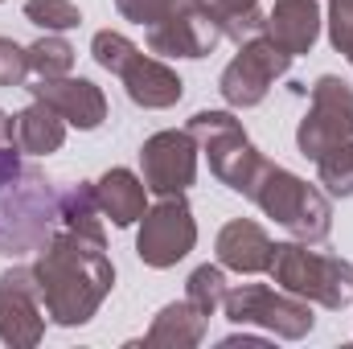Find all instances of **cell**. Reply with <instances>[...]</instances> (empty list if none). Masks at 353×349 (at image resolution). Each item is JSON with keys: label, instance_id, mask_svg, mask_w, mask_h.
Segmentation results:
<instances>
[{"label": "cell", "instance_id": "obj_1", "mask_svg": "<svg viewBox=\"0 0 353 349\" xmlns=\"http://www.w3.org/2000/svg\"><path fill=\"white\" fill-rule=\"evenodd\" d=\"M33 275H37L46 317L62 329L87 325L115 288V267L107 259V243L83 239L74 230H58L41 247Z\"/></svg>", "mask_w": 353, "mask_h": 349}, {"label": "cell", "instance_id": "obj_2", "mask_svg": "<svg viewBox=\"0 0 353 349\" xmlns=\"http://www.w3.org/2000/svg\"><path fill=\"white\" fill-rule=\"evenodd\" d=\"M58 222V197L50 181L21 161L12 144H0V255L41 251Z\"/></svg>", "mask_w": 353, "mask_h": 349}, {"label": "cell", "instance_id": "obj_3", "mask_svg": "<svg viewBox=\"0 0 353 349\" xmlns=\"http://www.w3.org/2000/svg\"><path fill=\"white\" fill-rule=\"evenodd\" d=\"M251 201L263 210L267 218H275L296 243L316 247L333 230V206H329V197L316 185H308L304 177L283 169V165H267L259 185H255V193H251Z\"/></svg>", "mask_w": 353, "mask_h": 349}, {"label": "cell", "instance_id": "obj_4", "mask_svg": "<svg viewBox=\"0 0 353 349\" xmlns=\"http://www.w3.org/2000/svg\"><path fill=\"white\" fill-rule=\"evenodd\" d=\"M267 275L275 288L308 304H321V308L353 304V263L325 251H308V243H275Z\"/></svg>", "mask_w": 353, "mask_h": 349}, {"label": "cell", "instance_id": "obj_5", "mask_svg": "<svg viewBox=\"0 0 353 349\" xmlns=\"http://www.w3.org/2000/svg\"><path fill=\"white\" fill-rule=\"evenodd\" d=\"M185 132H189V136L197 140V148L210 157V173L218 177L226 189H234V193H243V197L255 193V185H259V177H263V169L271 161L247 140L243 123H239L230 111H197V115L185 123Z\"/></svg>", "mask_w": 353, "mask_h": 349}, {"label": "cell", "instance_id": "obj_6", "mask_svg": "<svg viewBox=\"0 0 353 349\" xmlns=\"http://www.w3.org/2000/svg\"><path fill=\"white\" fill-rule=\"evenodd\" d=\"M226 317L243 329H263L279 341H304L316 325L312 317V304L283 292V288H267V283H239V288H226V300H222Z\"/></svg>", "mask_w": 353, "mask_h": 349}, {"label": "cell", "instance_id": "obj_7", "mask_svg": "<svg viewBox=\"0 0 353 349\" xmlns=\"http://www.w3.org/2000/svg\"><path fill=\"white\" fill-rule=\"evenodd\" d=\"M353 140V87L337 74H321L312 87L308 115L296 128V148L308 161H321L329 148Z\"/></svg>", "mask_w": 353, "mask_h": 349}, {"label": "cell", "instance_id": "obj_8", "mask_svg": "<svg viewBox=\"0 0 353 349\" xmlns=\"http://www.w3.org/2000/svg\"><path fill=\"white\" fill-rule=\"evenodd\" d=\"M292 70V54L288 50H279L271 37L263 33H255V37H247V41H239V54L230 58V66L222 70V79H218V90H222V99L230 103V107H259L267 99V90L275 79H283Z\"/></svg>", "mask_w": 353, "mask_h": 349}, {"label": "cell", "instance_id": "obj_9", "mask_svg": "<svg viewBox=\"0 0 353 349\" xmlns=\"http://www.w3.org/2000/svg\"><path fill=\"white\" fill-rule=\"evenodd\" d=\"M193 247H197V222H193V210H189L185 193L161 197L152 210H144L140 235H136L140 263L165 271V267H176Z\"/></svg>", "mask_w": 353, "mask_h": 349}, {"label": "cell", "instance_id": "obj_10", "mask_svg": "<svg viewBox=\"0 0 353 349\" xmlns=\"http://www.w3.org/2000/svg\"><path fill=\"white\" fill-rule=\"evenodd\" d=\"M197 140L181 128H169V132H157L144 140L140 148V173H144V185L148 193L157 197H173V193H185L193 181H197Z\"/></svg>", "mask_w": 353, "mask_h": 349}, {"label": "cell", "instance_id": "obj_11", "mask_svg": "<svg viewBox=\"0 0 353 349\" xmlns=\"http://www.w3.org/2000/svg\"><path fill=\"white\" fill-rule=\"evenodd\" d=\"M46 337V304L33 267H8L0 275V341L12 349H33Z\"/></svg>", "mask_w": 353, "mask_h": 349}, {"label": "cell", "instance_id": "obj_12", "mask_svg": "<svg viewBox=\"0 0 353 349\" xmlns=\"http://www.w3.org/2000/svg\"><path fill=\"white\" fill-rule=\"evenodd\" d=\"M218 41H222V29L201 8V0L148 29V50L165 54V58H205V54H214Z\"/></svg>", "mask_w": 353, "mask_h": 349}, {"label": "cell", "instance_id": "obj_13", "mask_svg": "<svg viewBox=\"0 0 353 349\" xmlns=\"http://www.w3.org/2000/svg\"><path fill=\"white\" fill-rule=\"evenodd\" d=\"M25 90L33 99L50 103L79 132H94L107 119V94L94 87L90 79H70V74H62V79H33Z\"/></svg>", "mask_w": 353, "mask_h": 349}, {"label": "cell", "instance_id": "obj_14", "mask_svg": "<svg viewBox=\"0 0 353 349\" xmlns=\"http://www.w3.org/2000/svg\"><path fill=\"white\" fill-rule=\"evenodd\" d=\"M119 83L128 90V99L136 107H144V111H165V107L181 103V94H185V83H181V74H176L173 66H165L161 58H148L140 50L119 70Z\"/></svg>", "mask_w": 353, "mask_h": 349}, {"label": "cell", "instance_id": "obj_15", "mask_svg": "<svg viewBox=\"0 0 353 349\" xmlns=\"http://www.w3.org/2000/svg\"><path fill=\"white\" fill-rule=\"evenodd\" d=\"M214 251H218L222 271L259 275V271L271 267V251H275V243L267 239V230L259 226V222H251V218H234V222H226V226L218 230Z\"/></svg>", "mask_w": 353, "mask_h": 349}, {"label": "cell", "instance_id": "obj_16", "mask_svg": "<svg viewBox=\"0 0 353 349\" xmlns=\"http://www.w3.org/2000/svg\"><path fill=\"white\" fill-rule=\"evenodd\" d=\"M321 4L316 0H275L271 12L263 17V37H271L279 50H288L292 58L296 54H308L321 37Z\"/></svg>", "mask_w": 353, "mask_h": 349}, {"label": "cell", "instance_id": "obj_17", "mask_svg": "<svg viewBox=\"0 0 353 349\" xmlns=\"http://www.w3.org/2000/svg\"><path fill=\"white\" fill-rule=\"evenodd\" d=\"M66 119L50 107V103H41V99H33L25 111H17L12 115V148L17 152H25V157H50V152H58L62 144H66Z\"/></svg>", "mask_w": 353, "mask_h": 349}, {"label": "cell", "instance_id": "obj_18", "mask_svg": "<svg viewBox=\"0 0 353 349\" xmlns=\"http://www.w3.org/2000/svg\"><path fill=\"white\" fill-rule=\"evenodd\" d=\"M94 197L103 206V218H111V226H119V230L136 226L148 210V185L132 169H107L94 181Z\"/></svg>", "mask_w": 353, "mask_h": 349}, {"label": "cell", "instance_id": "obj_19", "mask_svg": "<svg viewBox=\"0 0 353 349\" xmlns=\"http://www.w3.org/2000/svg\"><path fill=\"white\" fill-rule=\"evenodd\" d=\"M205 325H210L205 312H197L189 300H173V304H165V308L152 317V329L144 333L140 346H148V349H193V346H201Z\"/></svg>", "mask_w": 353, "mask_h": 349}, {"label": "cell", "instance_id": "obj_20", "mask_svg": "<svg viewBox=\"0 0 353 349\" xmlns=\"http://www.w3.org/2000/svg\"><path fill=\"white\" fill-rule=\"evenodd\" d=\"M58 222H62V230H74L83 239H94V243H107L103 206L94 197V185H70L58 197Z\"/></svg>", "mask_w": 353, "mask_h": 349}, {"label": "cell", "instance_id": "obj_21", "mask_svg": "<svg viewBox=\"0 0 353 349\" xmlns=\"http://www.w3.org/2000/svg\"><path fill=\"white\" fill-rule=\"evenodd\" d=\"M201 8L218 21L222 37H230V41H247V37L263 33L259 0H201Z\"/></svg>", "mask_w": 353, "mask_h": 349}, {"label": "cell", "instance_id": "obj_22", "mask_svg": "<svg viewBox=\"0 0 353 349\" xmlns=\"http://www.w3.org/2000/svg\"><path fill=\"white\" fill-rule=\"evenodd\" d=\"M25 58H29V74L33 79H62V74L74 70V46L62 33L37 37L33 46H25Z\"/></svg>", "mask_w": 353, "mask_h": 349}, {"label": "cell", "instance_id": "obj_23", "mask_svg": "<svg viewBox=\"0 0 353 349\" xmlns=\"http://www.w3.org/2000/svg\"><path fill=\"white\" fill-rule=\"evenodd\" d=\"M185 300H189L197 312L214 317V312L222 308V300H226V275H222V263H201V267L189 275V283H185Z\"/></svg>", "mask_w": 353, "mask_h": 349}, {"label": "cell", "instance_id": "obj_24", "mask_svg": "<svg viewBox=\"0 0 353 349\" xmlns=\"http://www.w3.org/2000/svg\"><path fill=\"white\" fill-rule=\"evenodd\" d=\"M25 21L46 33H66L83 25V12L74 0H25Z\"/></svg>", "mask_w": 353, "mask_h": 349}, {"label": "cell", "instance_id": "obj_25", "mask_svg": "<svg viewBox=\"0 0 353 349\" xmlns=\"http://www.w3.org/2000/svg\"><path fill=\"white\" fill-rule=\"evenodd\" d=\"M316 177H321V185H325L333 197H353V140L329 148V152L316 161Z\"/></svg>", "mask_w": 353, "mask_h": 349}, {"label": "cell", "instance_id": "obj_26", "mask_svg": "<svg viewBox=\"0 0 353 349\" xmlns=\"http://www.w3.org/2000/svg\"><path fill=\"white\" fill-rule=\"evenodd\" d=\"M136 41L132 37H123V33H115V29H99L94 37H90V54H94V62L103 66V70H111L115 79H119V70L136 58Z\"/></svg>", "mask_w": 353, "mask_h": 349}, {"label": "cell", "instance_id": "obj_27", "mask_svg": "<svg viewBox=\"0 0 353 349\" xmlns=\"http://www.w3.org/2000/svg\"><path fill=\"white\" fill-rule=\"evenodd\" d=\"M189 4H197V0H115L119 17H123V21H132V25H144V29H152V25L169 21L173 12L189 8Z\"/></svg>", "mask_w": 353, "mask_h": 349}, {"label": "cell", "instance_id": "obj_28", "mask_svg": "<svg viewBox=\"0 0 353 349\" xmlns=\"http://www.w3.org/2000/svg\"><path fill=\"white\" fill-rule=\"evenodd\" d=\"M29 83V58L25 46L12 37H0V87H25Z\"/></svg>", "mask_w": 353, "mask_h": 349}, {"label": "cell", "instance_id": "obj_29", "mask_svg": "<svg viewBox=\"0 0 353 349\" xmlns=\"http://www.w3.org/2000/svg\"><path fill=\"white\" fill-rule=\"evenodd\" d=\"M325 25H329L333 50L341 54L353 37V0H329V21H325Z\"/></svg>", "mask_w": 353, "mask_h": 349}, {"label": "cell", "instance_id": "obj_30", "mask_svg": "<svg viewBox=\"0 0 353 349\" xmlns=\"http://www.w3.org/2000/svg\"><path fill=\"white\" fill-rule=\"evenodd\" d=\"M222 346L230 349V346H251V349H263L267 346V337H255V333H230Z\"/></svg>", "mask_w": 353, "mask_h": 349}, {"label": "cell", "instance_id": "obj_31", "mask_svg": "<svg viewBox=\"0 0 353 349\" xmlns=\"http://www.w3.org/2000/svg\"><path fill=\"white\" fill-rule=\"evenodd\" d=\"M8 140H12V115L0 111V144H8Z\"/></svg>", "mask_w": 353, "mask_h": 349}, {"label": "cell", "instance_id": "obj_32", "mask_svg": "<svg viewBox=\"0 0 353 349\" xmlns=\"http://www.w3.org/2000/svg\"><path fill=\"white\" fill-rule=\"evenodd\" d=\"M341 54H345V58H350V66H353V37H350V46H345V50H341Z\"/></svg>", "mask_w": 353, "mask_h": 349}]
</instances>
